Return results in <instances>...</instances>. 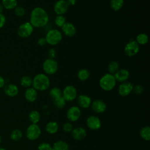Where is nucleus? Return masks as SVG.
Returning a JSON list of instances; mask_svg holds the SVG:
<instances>
[{"label": "nucleus", "instance_id": "obj_24", "mask_svg": "<svg viewBox=\"0 0 150 150\" xmlns=\"http://www.w3.org/2000/svg\"><path fill=\"white\" fill-rule=\"evenodd\" d=\"M28 118L32 124H38L40 120V115L38 111L32 110L29 113Z\"/></svg>", "mask_w": 150, "mask_h": 150}, {"label": "nucleus", "instance_id": "obj_35", "mask_svg": "<svg viewBox=\"0 0 150 150\" xmlns=\"http://www.w3.org/2000/svg\"><path fill=\"white\" fill-rule=\"evenodd\" d=\"M14 13L18 17H22L25 14V10L23 7L21 6H17L14 9Z\"/></svg>", "mask_w": 150, "mask_h": 150}, {"label": "nucleus", "instance_id": "obj_20", "mask_svg": "<svg viewBox=\"0 0 150 150\" xmlns=\"http://www.w3.org/2000/svg\"><path fill=\"white\" fill-rule=\"evenodd\" d=\"M24 96L28 102H34L38 98V91L33 87L27 88L25 91Z\"/></svg>", "mask_w": 150, "mask_h": 150}, {"label": "nucleus", "instance_id": "obj_36", "mask_svg": "<svg viewBox=\"0 0 150 150\" xmlns=\"http://www.w3.org/2000/svg\"><path fill=\"white\" fill-rule=\"evenodd\" d=\"M38 150H53L52 146L48 142H42L40 143L38 147Z\"/></svg>", "mask_w": 150, "mask_h": 150}, {"label": "nucleus", "instance_id": "obj_30", "mask_svg": "<svg viewBox=\"0 0 150 150\" xmlns=\"http://www.w3.org/2000/svg\"><path fill=\"white\" fill-rule=\"evenodd\" d=\"M23 136V133L22 131L19 129H13L10 134V138L12 140L14 141H19Z\"/></svg>", "mask_w": 150, "mask_h": 150}, {"label": "nucleus", "instance_id": "obj_9", "mask_svg": "<svg viewBox=\"0 0 150 150\" xmlns=\"http://www.w3.org/2000/svg\"><path fill=\"white\" fill-rule=\"evenodd\" d=\"M77 96V91L75 87L71 85L66 86L62 91V97L66 101L74 100Z\"/></svg>", "mask_w": 150, "mask_h": 150}, {"label": "nucleus", "instance_id": "obj_23", "mask_svg": "<svg viewBox=\"0 0 150 150\" xmlns=\"http://www.w3.org/2000/svg\"><path fill=\"white\" fill-rule=\"evenodd\" d=\"M1 3L4 9L8 10L14 9L18 6L17 0H2Z\"/></svg>", "mask_w": 150, "mask_h": 150}, {"label": "nucleus", "instance_id": "obj_10", "mask_svg": "<svg viewBox=\"0 0 150 150\" xmlns=\"http://www.w3.org/2000/svg\"><path fill=\"white\" fill-rule=\"evenodd\" d=\"M81 110L79 106L73 105L69 107L66 112L67 119L71 122L77 121L81 117Z\"/></svg>", "mask_w": 150, "mask_h": 150}, {"label": "nucleus", "instance_id": "obj_26", "mask_svg": "<svg viewBox=\"0 0 150 150\" xmlns=\"http://www.w3.org/2000/svg\"><path fill=\"white\" fill-rule=\"evenodd\" d=\"M124 3V0H110V5L113 11H118L122 8Z\"/></svg>", "mask_w": 150, "mask_h": 150}, {"label": "nucleus", "instance_id": "obj_7", "mask_svg": "<svg viewBox=\"0 0 150 150\" xmlns=\"http://www.w3.org/2000/svg\"><path fill=\"white\" fill-rule=\"evenodd\" d=\"M34 28L29 22H26L21 25L18 28L17 33L22 38H26L30 36L33 32Z\"/></svg>", "mask_w": 150, "mask_h": 150}, {"label": "nucleus", "instance_id": "obj_15", "mask_svg": "<svg viewBox=\"0 0 150 150\" xmlns=\"http://www.w3.org/2000/svg\"><path fill=\"white\" fill-rule=\"evenodd\" d=\"M77 102L79 107L82 108H88L91 104V98L86 94H80L77 98Z\"/></svg>", "mask_w": 150, "mask_h": 150}, {"label": "nucleus", "instance_id": "obj_39", "mask_svg": "<svg viewBox=\"0 0 150 150\" xmlns=\"http://www.w3.org/2000/svg\"><path fill=\"white\" fill-rule=\"evenodd\" d=\"M47 54H48V57L49 59H54L55 57H56V51L54 48H50L48 52H47Z\"/></svg>", "mask_w": 150, "mask_h": 150}, {"label": "nucleus", "instance_id": "obj_4", "mask_svg": "<svg viewBox=\"0 0 150 150\" xmlns=\"http://www.w3.org/2000/svg\"><path fill=\"white\" fill-rule=\"evenodd\" d=\"M46 43L51 46L59 44L62 40V33L56 29H52L47 31L45 36Z\"/></svg>", "mask_w": 150, "mask_h": 150}, {"label": "nucleus", "instance_id": "obj_8", "mask_svg": "<svg viewBox=\"0 0 150 150\" xmlns=\"http://www.w3.org/2000/svg\"><path fill=\"white\" fill-rule=\"evenodd\" d=\"M124 51L127 56L129 57H132L135 56L139 52V45L135 40H130L125 45Z\"/></svg>", "mask_w": 150, "mask_h": 150}, {"label": "nucleus", "instance_id": "obj_19", "mask_svg": "<svg viewBox=\"0 0 150 150\" xmlns=\"http://www.w3.org/2000/svg\"><path fill=\"white\" fill-rule=\"evenodd\" d=\"M4 93L7 96L13 97L18 94L19 88L15 84H8L4 87Z\"/></svg>", "mask_w": 150, "mask_h": 150}, {"label": "nucleus", "instance_id": "obj_28", "mask_svg": "<svg viewBox=\"0 0 150 150\" xmlns=\"http://www.w3.org/2000/svg\"><path fill=\"white\" fill-rule=\"evenodd\" d=\"M77 76L80 80L86 81L90 77V73L88 70L86 69H82L78 71Z\"/></svg>", "mask_w": 150, "mask_h": 150}, {"label": "nucleus", "instance_id": "obj_12", "mask_svg": "<svg viewBox=\"0 0 150 150\" xmlns=\"http://www.w3.org/2000/svg\"><path fill=\"white\" fill-rule=\"evenodd\" d=\"M133 84L129 81H124L121 83L118 88V93L122 97L128 96L132 91Z\"/></svg>", "mask_w": 150, "mask_h": 150}, {"label": "nucleus", "instance_id": "obj_44", "mask_svg": "<svg viewBox=\"0 0 150 150\" xmlns=\"http://www.w3.org/2000/svg\"><path fill=\"white\" fill-rule=\"evenodd\" d=\"M4 8L1 2H0V13H2V12L4 11Z\"/></svg>", "mask_w": 150, "mask_h": 150}, {"label": "nucleus", "instance_id": "obj_29", "mask_svg": "<svg viewBox=\"0 0 150 150\" xmlns=\"http://www.w3.org/2000/svg\"><path fill=\"white\" fill-rule=\"evenodd\" d=\"M119 64L117 61H111L108 65V73H110L111 74H114L120 69H119Z\"/></svg>", "mask_w": 150, "mask_h": 150}, {"label": "nucleus", "instance_id": "obj_27", "mask_svg": "<svg viewBox=\"0 0 150 150\" xmlns=\"http://www.w3.org/2000/svg\"><path fill=\"white\" fill-rule=\"evenodd\" d=\"M135 40L139 45H144L148 42V36L146 33H141L136 36V39Z\"/></svg>", "mask_w": 150, "mask_h": 150}, {"label": "nucleus", "instance_id": "obj_31", "mask_svg": "<svg viewBox=\"0 0 150 150\" xmlns=\"http://www.w3.org/2000/svg\"><path fill=\"white\" fill-rule=\"evenodd\" d=\"M21 85L25 88H29L32 85V79L29 76H23L20 80Z\"/></svg>", "mask_w": 150, "mask_h": 150}, {"label": "nucleus", "instance_id": "obj_16", "mask_svg": "<svg viewBox=\"0 0 150 150\" xmlns=\"http://www.w3.org/2000/svg\"><path fill=\"white\" fill-rule=\"evenodd\" d=\"M62 31L64 35L68 37H73L76 33L75 26L70 22H66L61 28Z\"/></svg>", "mask_w": 150, "mask_h": 150}, {"label": "nucleus", "instance_id": "obj_21", "mask_svg": "<svg viewBox=\"0 0 150 150\" xmlns=\"http://www.w3.org/2000/svg\"><path fill=\"white\" fill-rule=\"evenodd\" d=\"M59 129V125L58 124L54 121H49L46 126L45 130L49 134H56Z\"/></svg>", "mask_w": 150, "mask_h": 150}, {"label": "nucleus", "instance_id": "obj_42", "mask_svg": "<svg viewBox=\"0 0 150 150\" xmlns=\"http://www.w3.org/2000/svg\"><path fill=\"white\" fill-rule=\"evenodd\" d=\"M5 86V79L2 76H0V88L4 87Z\"/></svg>", "mask_w": 150, "mask_h": 150}, {"label": "nucleus", "instance_id": "obj_17", "mask_svg": "<svg viewBox=\"0 0 150 150\" xmlns=\"http://www.w3.org/2000/svg\"><path fill=\"white\" fill-rule=\"evenodd\" d=\"M73 139L77 141L83 139L87 135L86 130L81 127H78L73 128L71 132Z\"/></svg>", "mask_w": 150, "mask_h": 150}, {"label": "nucleus", "instance_id": "obj_1", "mask_svg": "<svg viewBox=\"0 0 150 150\" xmlns=\"http://www.w3.org/2000/svg\"><path fill=\"white\" fill-rule=\"evenodd\" d=\"M49 20L47 12L40 6L34 8L30 14L29 22L33 28H42L47 25Z\"/></svg>", "mask_w": 150, "mask_h": 150}, {"label": "nucleus", "instance_id": "obj_11", "mask_svg": "<svg viewBox=\"0 0 150 150\" xmlns=\"http://www.w3.org/2000/svg\"><path fill=\"white\" fill-rule=\"evenodd\" d=\"M69 9V5L66 0H58L53 6L54 12L57 15H63L66 13Z\"/></svg>", "mask_w": 150, "mask_h": 150}, {"label": "nucleus", "instance_id": "obj_40", "mask_svg": "<svg viewBox=\"0 0 150 150\" xmlns=\"http://www.w3.org/2000/svg\"><path fill=\"white\" fill-rule=\"evenodd\" d=\"M6 17L3 13H0V29L3 28L6 23Z\"/></svg>", "mask_w": 150, "mask_h": 150}, {"label": "nucleus", "instance_id": "obj_46", "mask_svg": "<svg viewBox=\"0 0 150 150\" xmlns=\"http://www.w3.org/2000/svg\"><path fill=\"white\" fill-rule=\"evenodd\" d=\"M1 142H2V137H1V136L0 135V144H1Z\"/></svg>", "mask_w": 150, "mask_h": 150}, {"label": "nucleus", "instance_id": "obj_22", "mask_svg": "<svg viewBox=\"0 0 150 150\" xmlns=\"http://www.w3.org/2000/svg\"><path fill=\"white\" fill-rule=\"evenodd\" d=\"M52 148L53 150H69V146L66 142L62 140H59L53 144Z\"/></svg>", "mask_w": 150, "mask_h": 150}, {"label": "nucleus", "instance_id": "obj_2", "mask_svg": "<svg viewBox=\"0 0 150 150\" xmlns=\"http://www.w3.org/2000/svg\"><path fill=\"white\" fill-rule=\"evenodd\" d=\"M50 84V81L47 74L38 73L32 79V87L37 91H45Z\"/></svg>", "mask_w": 150, "mask_h": 150}, {"label": "nucleus", "instance_id": "obj_41", "mask_svg": "<svg viewBox=\"0 0 150 150\" xmlns=\"http://www.w3.org/2000/svg\"><path fill=\"white\" fill-rule=\"evenodd\" d=\"M46 40L45 39V38H43V37H41L38 40V44L39 45V46H45L46 44Z\"/></svg>", "mask_w": 150, "mask_h": 150}, {"label": "nucleus", "instance_id": "obj_25", "mask_svg": "<svg viewBox=\"0 0 150 150\" xmlns=\"http://www.w3.org/2000/svg\"><path fill=\"white\" fill-rule=\"evenodd\" d=\"M140 137L145 141H148L150 139V128L149 126H144L139 130Z\"/></svg>", "mask_w": 150, "mask_h": 150}, {"label": "nucleus", "instance_id": "obj_13", "mask_svg": "<svg viewBox=\"0 0 150 150\" xmlns=\"http://www.w3.org/2000/svg\"><path fill=\"white\" fill-rule=\"evenodd\" d=\"M86 124L91 130H97L101 127V122L100 118L95 115H90L86 120Z\"/></svg>", "mask_w": 150, "mask_h": 150}, {"label": "nucleus", "instance_id": "obj_5", "mask_svg": "<svg viewBox=\"0 0 150 150\" xmlns=\"http://www.w3.org/2000/svg\"><path fill=\"white\" fill-rule=\"evenodd\" d=\"M42 68L46 74H54L58 70V63L52 59H46L42 64Z\"/></svg>", "mask_w": 150, "mask_h": 150}, {"label": "nucleus", "instance_id": "obj_3", "mask_svg": "<svg viewBox=\"0 0 150 150\" xmlns=\"http://www.w3.org/2000/svg\"><path fill=\"white\" fill-rule=\"evenodd\" d=\"M116 80L113 74L106 73L104 74L99 80V85L101 89L104 91H110L112 90L116 85Z\"/></svg>", "mask_w": 150, "mask_h": 150}, {"label": "nucleus", "instance_id": "obj_32", "mask_svg": "<svg viewBox=\"0 0 150 150\" xmlns=\"http://www.w3.org/2000/svg\"><path fill=\"white\" fill-rule=\"evenodd\" d=\"M49 96L53 100L56 99L62 96V91L59 87H54L50 90Z\"/></svg>", "mask_w": 150, "mask_h": 150}, {"label": "nucleus", "instance_id": "obj_37", "mask_svg": "<svg viewBox=\"0 0 150 150\" xmlns=\"http://www.w3.org/2000/svg\"><path fill=\"white\" fill-rule=\"evenodd\" d=\"M144 87L140 85V84H137L135 86H133V88H132V92L134 93H135V94L139 95L143 93L144 91Z\"/></svg>", "mask_w": 150, "mask_h": 150}, {"label": "nucleus", "instance_id": "obj_14", "mask_svg": "<svg viewBox=\"0 0 150 150\" xmlns=\"http://www.w3.org/2000/svg\"><path fill=\"white\" fill-rule=\"evenodd\" d=\"M91 107L94 112L97 114L103 113L107 108V105L101 100L97 99L91 102Z\"/></svg>", "mask_w": 150, "mask_h": 150}, {"label": "nucleus", "instance_id": "obj_18", "mask_svg": "<svg viewBox=\"0 0 150 150\" xmlns=\"http://www.w3.org/2000/svg\"><path fill=\"white\" fill-rule=\"evenodd\" d=\"M114 76L117 81L122 83L126 81L129 76V72L125 69H119L114 74Z\"/></svg>", "mask_w": 150, "mask_h": 150}, {"label": "nucleus", "instance_id": "obj_43", "mask_svg": "<svg viewBox=\"0 0 150 150\" xmlns=\"http://www.w3.org/2000/svg\"><path fill=\"white\" fill-rule=\"evenodd\" d=\"M67 3L69 6H73L76 4V0H66Z\"/></svg>", "mask_w": 150, "mask_h": 150}, {"label": "nucleus", "instance_id": "obj_34", "mask_svg": "<svg viewBox=\"0 0 150 150\" xmlns=\"http://www.w3.org/2000/svg\"><path fill=\"white\" fill-rule=\"evenodd\" d=\"M66 22V19L63 15H57L54 19L55 25L60 28H62Z\"/></svg>", "mask_w": 150, "mask_h": 150}, {"label": "nucleus", "instance_id": "obj_6", "mask_svg": "<svg viewBox=\"0 0 150 150\" xmlns=\"http://www.w3.org/2000/svg\"><path fill=\"white\" fill-rule=\"evenodd\" d=\"M41 134V129L37 124H31L26 128V137L30 141H35L39 138Z\"/></svg>", "mask_w": 150, "mask_h": 150}, {"label": "nucleus", "instance_id": "obj_45", "mask_svg": "<svg viewBox=\"0 0 150 150\" xmlns=\"http://www.w3.org/2000/svg\"><path fill=\"white\" fill-rule=\"evenodd\" d=\"M0 150H6L5 148H2V147H0Z\"/></svg>", "mask_w": 150, "mask_h": 150}, {"label": "nucleus", "instance_id": "obj_33", "mask_svg": "<svg viewBox=\"0 0 150 150\" xmlns=\"http://www.w3.org/2000/svg\"><path fill=\"white\" fill-rule=\"evenodd\" d=\"M53 102L54 106L59 109L63 108L66 104V101L62 96L53 100Z\"/></svg>", "mask_w": 150, "mask_h": 150}, {"label": "nucleus", "instance_id": "obj_38", "mask_svg": "<svg viewBox=\"0 0 150 150\" xmlns=\"http://www.w3.org/2000/svg\"><path fill=\"white\" fill-rule=\"evenodd\" d=\"M62 129H63V131L65 132H67V133L71 132L73 129V125L71 122H65L63 124V125L62 126Z\"/></svg>", "mask_w": 150, "mask_h": 150}]
</instances>
